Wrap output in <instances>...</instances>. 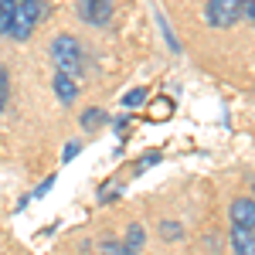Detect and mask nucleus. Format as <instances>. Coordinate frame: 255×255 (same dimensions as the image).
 Wrapping results in <instances>:
<instances>
[{
    "mask_svg": "<svg viewBox=\"0 0 255 255\" xmlns=\"http://www.w3.org/2000/svg\"><path fill=\"white\" fill-rule=\"evenodd\" d=\"M106 123V113L102 109H89V113H82V129H96Z\"/></svg>",
    "mask_w": 255,
    "mask_h": 255,
    "instance_id": "nucleus-11",
    "label": "nucleus"
},
{
    "mask_svg": "<svg viewBox=\"0 0 255 255\" xmlns=\"http://www.w3.org/2000/svg\"><path fill=\"white\" fill-rule=\"evenodd\" d=\"M153 163H160L157 153H150V157H139V160H136V170L143 174V170H146V167H153Z\"/></svg>",
    "mask_w": 255,
    "mask_h": 255,
    "instance_id": "nucleus-16",
    "label": "nucleus"
},
{
    "mask_svg": "<svg viewBox=\"0 0 255 255\" xmlns=\"http://www.w3.org/2000/svg\"><path fill=\"white\" fill-rule=\"evenodd\" d=\"M51 184H55V177H48V180L41 184L38 191H34V197H44V194H48V191H51Z\"/></svg>",
    "mask_w": 255,
    "mask_h": 255,
    "instance_id": "nucleus-18",
    "label": "nucleus"
},
{
    "mask_svg": "<svg viewBox=\"0 0 255 255\" xmlns=\"http://www.w3.org/2000/svg\"><path fill=\"white\" fill-rule=\"evenodd\" d=\"M79 150H82V143H79V139H72L68 150H65V160H75V157H79Z\"/></svg>",
    "mask_w": 255,
    "mask_h": 255,
    "instance_id": "nucleus-17",
    "label": "nucleus"
},
{
    "mask_svg": "<svg viewBox=\"0 0 255 255\" xmlns=\"http://www.w3.org/2000/svg\"><path fill=\"white\" fill-rule=\"evenodd\" d=\"M228 215H232V225H238V228H255V201L252 197H235Z\"/></svg>",
    "mask_w": 255,
    "mask_h": 255,
    "instance_id": "nucleus-5",
    "label": "nucleus"
},
{
    "mask_svg": "<svg viewBox=\"0 0 255 255\" xmlns=\"http://www.w3.org/2000/svg\"><path fill=\"white\" fill-rule=\"evenodd\" d=\"M55 96L61 99V106H72L75 99H79V85L72 75H65V72H55Z\"/></svg>",
    "mask_w": 255,
    "mask_h": 255,
    "instance_id": "nucleus-7",
    "label": "nucleus"
},
{
    "mask_svg": "<svg viewBox=\"0 0 255 255\" xmlns=\"http://www.w3.org/2000/svg\"><path fill=\"white\" fill-rule=\"evenodd\" d=\"M160 232H163V238H180L184 232H180V225H174V221H163L160 225Z\"/></svg>",
    "mask_w": 255,
    "mask_h": 255,
    "instance_id": "nucleus-14",
    "label": "nucleus"
},
{
    "mask_svg": "<svg viewBox=\"0 0 255 255\" xmlns=\"http://www.w3.org/2000/svg\"><path fill=\"white\" fill-rule=\"evenodd\" d=\"M7 96H10V75H7V68L0 65V113L7 109Z\"/></svg>",
    "mask_w": 255,
    "mask_h": 255,
    "instance_id": "nucleus-13",
    "label": "nucleus"
},
{
    "mask_svg": "<svg viewBox=\"0 0 255 255\" xmlns=\"http://www.w3.org/2000/svg\"><path fill=\"white\" fill-rule=\"evenodd\" d=\"M143 92H146V89H133V92H129V96L123 99V102H126V106H139V102H143V99H146V96H143Z\"/></svg>",
    "mask_w": 255,
    "mask_h": 255,
    "instance_id": "nucleus-15",
    "label": "nucleus"
},
{
    "mask_svg": "<svg viewBox=\"0 0 255 255\" xmlns=\"http://www.w3.org/2000/svg\"><path fill=\"white\" fill-rule=\"evenodd\" d=\"M204 17L211 27H232L242 17V0H208Z\"/></svg>",
    "mask_w": 255,
    "mask_h": 255,
    "instance_id": "nucleus-3",
    "label": "nucleus"
},
{
    "mask_svg": "<svg viewBox=\"0 0 255 255\" xmlns=\"http://www.w3.org/2000/svg\"><path fill=\"white\" fill-rule=\"evenodd\" d=\"M44 17V0H20L14 3V20H10V34L7 38L14 41H27L34 34V27Z\"/></svg>",
    "mask_w": 255,
    "mask_h": 255,
    "instance_id": "nucleus-2",
    "label": "nucleus"
},
{
    "mask_svg": "<svg viewBox=\"0 0 255 255\" xmlns=\"http://www.w3.org/2000/svg\"><path fill=\"white\" fill-rule=\"evenodd\" d=\"M10 20H14V3L10 0H0V34L3 38L10 34Z\"/></svg>",
    "mask_w": 255,
    "mask_h": 255,
    "instance_id": "nucleus-9",
    "label": "nucleus"
},
{
    "mask_svg": "<svg viewBox=\"0 0 255 255\" xmlns=\"http://www.w3.org/2000/svg\"><path fill=\"white\" fill-rule=\"evenodd\" d=\"M170 113H174V99H167V96H160L157 102H153V106H150V113H146V116L153 119V123H163V119L170 116Z\"/></svg>",
    "mask_w": 255,
    "mask_h": 255,
    "instance_id": "nucleus-8",
    "label": "nucleus"
},
{
    "mask_svg": "<svg viewBox=\"0 0 255 255\" xmlns=\"http://www.w3.org/2000/svg\"><path fill=\"white\" fill-rule=\"evenodd\" d=\"M10 3H20V0H10Z\"/></svg>",
    "mask_w": 255,
    "mask_h": 255,
    "instance_id": "nucleus-19",
    "label": "nucleus"
},
{
    "mask_svg": "<svg viewBox=\"0 0 255 255\" xmlns=\"http://www.w3.org/2000/svg\"><path fill=\"white\" fill-rule=\"evenodd\" d=\"M232 249H235V255H255V228L232 225Z\"/></svg>",
    "mask_w": 255,
    "mask_h": 255,
    "instance_id": "nucleus-6",
    "label": "nucleus"
},
{
    "mask_svg": "<svg viewBox=\"0 0 255 255\" xmlns=\"http://www.w3.org/2000/svg\"><path fill=\"white\" fill-rule=\"evenodd\" d=\"M79 17L92 27H102L113 17V0H79Z\"/></svg>",
    "mask_w": 255,
    "mask_h": 255,
    "instance_id": "nucleus-4",
    "label": "nucleus"
},
{
    "mask_svg": "<svg viewBox=\"0 0 255 255\" xmlns=\"http://www.w3.org/2000/svg\"><path fill=\"white\" fill-rule=\"evenodd\" d=\"M143 228H139V225H129V232H126V242H123V245H126V249H129V252L136 255L139 252V245H143Z\"/></svg>",
    "mask_w": 255,
    "mask_h": 255,
    "instance_id": "nucleus-10",
    "label": "nucleus"
},
{
    "mask_svg": "<svg viewBox=\"0 0 255 255\" xmlns=\"http://www.w3.org/2000/svg\"><path fill=\"white\" fill-rule=\"evenodd\" d=\"M99 252H102V255H133L123 242H113V238H106V242L99 245Z\"/></svg>",
    "mask_w": 255,
    "mask_h": 255,
    "instance_id": "nucleus-12",
    "label": "nucleus"
},
{
    "mask_svg": "<svg viewBox=\"0 0 255 255\" xmlns=\"http://www.w3.org/2000/svg\"><path fill=\"white\" fill-rule=\"evenodd\" d=\"M51 58L58 65V72L72 75V79L85 72V51H82L75 34H58V38L51 41Z\"/></svg>",
    "mask_w": 255,
    "mask_h": 255,
    "instance_id": "nucleus-1",
    "label": "nucleus"
}]
</instances>
